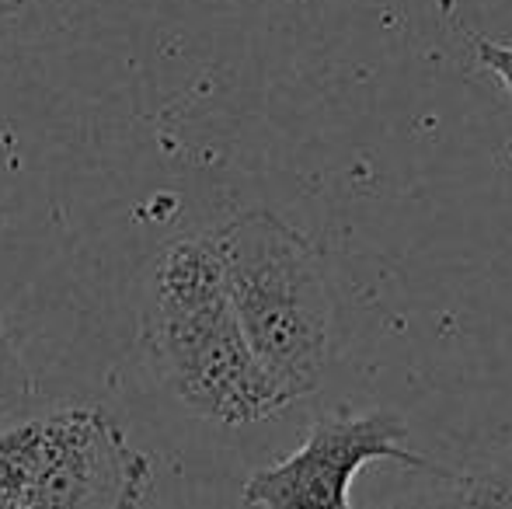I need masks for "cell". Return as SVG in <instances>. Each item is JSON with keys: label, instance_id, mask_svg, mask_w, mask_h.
I'll return each instance as SVG.
<instances>
[{"label": "cell", "instance_id": "6da1fadb", "mask_svg": "<svg viewBox=\"0 0 512 509\" xmlns=\"http://www.w3.org/2000/svg\"><path fill=\"white\" fill-rule=\"evenodd\" d=\"M143 339L161 384L199 419L248 426L293 405L237 325L209 231L175 238L157 252Z\"/></svg>", "mask_w": 512, "mask_h": 509}, {"label": "cell", "instance_id": "3957f363", "mask_svg": "<svg viewBox=\"0 0 512 509\" xmlns=\"http://www.w3.org/2000/svg\"><path fill=\"white\" fill-rule=\"evenodd\" d=\"M154 457L102 405H53L0 422V509H143Z\"/></svg>", "mask_w": 512, "mask_h": 509}, {"label": "cell", "instance_id": "5b68a950", "mask_svg": "<svg viewBox=\"0 0 512 509\" xmlns=\"http://www.w3.org/2000/svg\"><path fill=\"white\" fill-rule=\"evenodd\" d=\"M4 217V213H0ZM35 398V377L28 370L21 349L14 346L11 332L0 325V422L28 412Z\"/></svg>", "mask_w": 512, "mask_h": 509}, {"label": "cell", "instance_id": "277c9868", "mask_svg": "<svg viewBox=\"0 0 512 509\" xmlns=\"http://www.w3.org/2000/svg\"><path fill=\"white\" fill-rule=\"evenodd\" d=\"M408 429L394 412L335 408L310 422L307 440L290 457L251 471L241 499L255 509H352L349 489L373 461L432 471L436 464L408 450Z\"/></svg>", "mask_w": 512, "mask_h": 509}, {"label": "cell", "instance_id": "7a4b0ae2", "mask_svg": "<svg viewBox=\"0 0 512 509\" xmlns=\"http://www.w3.org/2000/svg\"><path fill=\"white\" fill-rule=\"evenodd\" d=\"M234 318L255 360L290 401L321 387L335 353V293L304 234L269 210L209 231Z\"/></svg>", "mask_w": 512, "mask_h": 509}, {"label": "cell", "instance_id": "8992f818", "mask_svg": "<svg viewBox=\"0 0 512 509\" xmlns=\"http://www.w3.org/2000/svg\"><path fill=\"white\" fill-rule=\"evenodd\" d=\"M464 509H512V471L453 478Z\"/></svg>", "mask_w": 512, "mask_h": 509}, {"label": "cell", "instance_id": "52a82bcc", "mask_svg": "<svg viewBox=\"0 0 512 509\" xmlns=\"http://www.w3.org/2000/svg\"><path fill=\"white\" fill-rule=\"evenodd\" d=\"M474 53L478 63L495 77V81L506 88V95L512 98V46L509 42H492V39H478L474 42Z\"/></svg>", "mask_w": 512, "mask_h": 509}, {"label": "cell", "instance_id": "9c48e42d", "mask_svg": "<svg viewBox=\"0 0 512 509\" xmlns=\"http://www.w3.org/2000/svg\"><path fill=\"white\" fill-rule=\"evenodd\" d=\"M28 4H32V0H0V11H4L7 18H18Z\"/></svg>", "mask_w": 512, "mask_h": 509}, {"label": "cell", "instance_id": "ba28073f", "mask_svg": "<svg viewBox=\"0 0 512 509\" xmlns=\"http://www.w3.org/2000/svg\"><path fill=\"white\" fill-rule=\"evenodd\" d=\"M384 509H464V503H460L457 485H453V478H450V482L439 485V489L411 492V496L398 499V503H391Z\"/></svg>", "mask_w": 512, "mask_h": 509}, {"label": "cell", "instance_id": "30bf717a", "mask_svg": "<svg viewBox=\"0 0 512 509\" xmlns=\"http://www.w3.org/2000/svg\"><path fill=\"white\" fill-rule=\"evenodd\" d=\"M14 21H18V18H7V14L0 11V46H4V39H7V35H11Z\"/></svg>", "mask_w": 512, "mask_h": 509}]
</instances>
